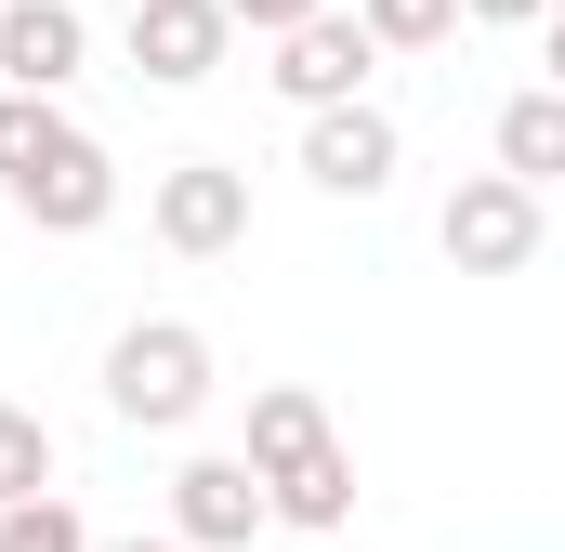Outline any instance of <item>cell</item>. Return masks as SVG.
Returning <instances> with one entry per match:
<instances>
[{"mask_svg": "<svg viewBox=\"0 0 565 552\" xmlns=\"http://www.w3.org/2000/svg\"><path fill=\"white\" fill-rule=\"evenodd\" d=\"M0 198L40 224V237H93L119 211V158L79 132L53 93H0Z\"/></svg>", "mask_w": 565, "mask_h": 552, "instance_id": "1", "label": "cell"}, {"mask_svg": "<svg viewBox=\"0 0 565 552\" xmlns=\"http://www.w3.org/2000/svg\"><path fill=\"white\" fill-rule=\"evenodd\" d=\"M106 408L132 421V434H184V421L211 408V329H184V316H132V329L106 342Z\"/></svg>", "mask_w": 565, "mask_h": 552, "instance_id": "2", "label": "cell"}, {"mask_svg": "<svg viewBox=\"0 0 565 552\" xmlns=\"http://www.w3.org/2000/svg\"><path fill=\"white\" fill-rule=\"evenodd\" d=\"M434 237H447L460 276H526V264H540V184H513V171H460L447 211H434Z\"/></svg>", "mask_w": 565, "mask_h": 552, "instance_id": "3", "label": "cell"}, {"mask_svg": "<svg viewBox=\"0 0 565 552\" xmlns=\"http://www.w3.org/2000/svg\"><path fill=\"white\" fill-rule=\"evenodd\" d=\"M145 224H158V251L224 264V251L250 237V171H224V158H171V171L145 184Z\"/></svg>", "mask_w": 565, "mask_h": 552, "instance_id": "4", "label": "cell"}, {"mask_svg": "<svg viewBox=\"0 0 565 552\" xmlns=\"http://www.w3.org/2000/svg\"><path fill=\"white\" fill-rule=\"evenodd\" d=\"M408 171V132L369 106V93H342V106H302V184L316 198H382Z\"/></svg>", "mask_w": 565, "mask_h": 552, "instance_id": "5", "label": "cell"}, {"mask_svg": "<svg viewBox=\"0 0 565 552\" xmlns=\"http://www.w3.org/2000/svg\"><path fill=\"white\" fill-rule=\"evenodd\" d=\"M369 66H382V40H369L342 0H316L302 26H277V66H264V79H277L289 106H342V93H369Z\"/></svg>", "mask_w": 565, "mask_h": 552, "instance_id": "6", "label": "cell"}, {"mask_svg": "<svg viewBox=\"0 0 565 552\" xmlns=\"http://www.w3.org/2000/svg\"><path fill=\"white\" fill-rule=\"evenodd\" d=\"M171 540L184 552H250L264 540V474H250L237 447H198V460L171 474Z\"/></svg>", "mask_w": 565, "mask_h": 552, "instance_id": "7", "label": "cell"}, {"mask_svg": "<svg viewBox=\"0 0 565 552\" xmlns=\"http://www.w3.org/2000/svg\"><path fill=\"white\" fill-rule=\"evenodd\" d=\"M224 0H132V26H119V53H132L145 93H198L211 66H224Z\"/></svg>", "mask_w": 565, "mask_h": 552, "instance_id": "8", "label": "cell"}, {"mask_svg": "<svg viewBox=\"0 0 565 552\" xmlns=\"http://www.w3.org/2000/svg\"><path fill=\"white\" fill-rule=\"evenodd\" d=\"M79 53H93L79 0H0V93H66Z\"/></svg>", "mask_w": 565, "mask_h": 552, "instance_id": "9", "label": "cell"}, {"mask_svg": "<svg viewBox=\"0 0 565 552\" xmlns=\"http://www.w3.org/2000/svg\"><path fill=\"white\" fill-rule=\"evenodd\" d=\"M342 513H355V447H342V434H316L302 460H277V474H264V527H302V540H329Z\"/></svg>", "mask_w": 565, "mask_h": 552, "instance_id": "10", "label": "cell"}, {"mask_svg": "<svg viewBox=\"0 0 565 552\" xmlns=\"http://www.w3.org/2000/svg\"><path fill=\"white\" fill-rule=\"evenodd\" d=\"M316 434H329V408H316L302 382H250V434H237V460H250V474H277V460H302Z\"/></svg>", "mask_w": 565, "mask_h": 552, "instance_id": "11", "label": "cell"}, {"mask_svg": "<svg viewBox=\"0 0 565 552\" xmlns=\"http://www.w3.org/2000/svg\"><path fill=\"white\" fill-rule=\"evenodd\" d=\"M500 171L513 184H553L565 171V93H513L500 106Z\"/></svg>", "mask_w": 565, "mask_h": 552, "instance_id": "12", "label": "cell"}, {"mask_svg": "<svg viewBox=\"0 0 565 552\" xmlns=\"http://www.w3.org/2000/svg\"><path fill=\"white\" fill-rule=\"evenodd\" d=\"M355 26H369L382 53H447V40H460V0H355Z\"/></svg>", "mask_w": 565, "mask_h": 552, "instance_id": "13", "label": "cell"}, {"mask_svg": "<svg viewBox=\"0 0 565 552\" xmlns=\"http://www.w3.org/2000/svg\"><path fill=\"white\" fill-rule=\"evenodd\" d=\"M0 552H93V527L66 487H40V500H0Z\"/></svg>", "mask_w": 565, "mask_h": 552, "instance_id": "14", "label": "cell"}, {"mask_svg": "<svg viewBox=\"0 0 565 552\" xmlns=\"http://www.w3.org/2000/svg\"><path fill=\"white\" fill-rule=\"evenodd\" d=\"M40 487H53V421L0 395V500H40Z\"/></svg>", "mask_w": 565, "mask_h": 552, "instance_id": "15", "label": "cell"}, {"mask_svg": "<svg viewBox=\"0 0 565 552\" xmlns=\"http://www.w3.org/2000/svg\"><path fill=\"white\" fill-rule=\"evenodd\" d=\"M316 0H224V26H250V40H277V26H302Z\"/></svg>", "mask_w": 565, "mask_h": 552, "instance_id": "16", "label": "cell"}, {"mask_svg": "<svg viewBox=\"0 0 565 552\" xmlns=\"http://www.w3.org/2000/svg\"><path fill=\"white\" fill-rule=\"evenodd\" d=\"M553 0H460V26H540Z\"/></svg>", "mask_w": 565, "mask_h": 552, "instance_id": "17", "label": "cell"}, {"mask_svg": "<svg viewBox=\"0 0 565 552\" xmlns=\"http://www.w3.org/2000/svg\"><path fill=\"white\" fill-rule=\"evenodd\" d=\"M93 552H184V540H171V527H158V540H93Z\"/></svg>", "mask_w": 565, "mask_h": 552, "instance_id": "18", "label": "cell"}]
</instances>
